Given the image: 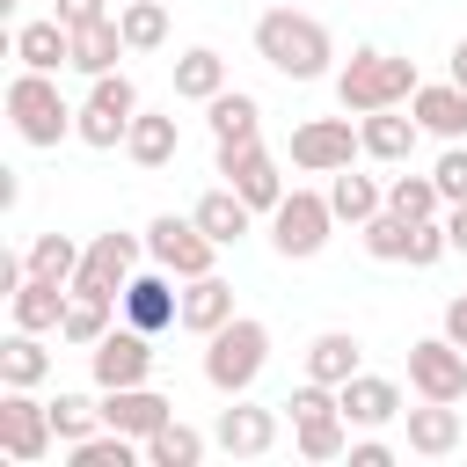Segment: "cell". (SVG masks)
<instances>
[{
	"label": "cell",
	"mask_w": 467,
	"mask_h": 467,
	"mask_svg": "<svg viewBox=\"0 0 467 467\" xmlns=\"http://www.w3.org/2000/svg\"><path fill=\"white\" fill-rule=\"evenodd\" d=\"M255 58L270 73H285V80H321L328 58H336V44H328V29L314 15H299V7L277 0L270 15H255Z\"/></svg>",
	"instance_id": "6da1fadb"
},
{
	"label": "cell",
	"mask_w": 467,
	"mask_h": 467,
	"mask_svg": "<svg viewBox=\"0 0 467 467\" xmlns=\"http://www.w3.org/2000/svg\"><path fill=\"white\" fill-rule=\"evenodd\" d=\"M423 80H416V58H401V51H379V44H365V51H350V66L336 73V102L343 109H401L409 95H416Z\"/></svg>",
	"instance_id": "7a4b0ae2"
},
{
	"label": "cell",
	"mask_w": 467,
	"mask_h": 467,
	"mask_svg": "<svg viewBox=\"0 0 467 467\" xmlns=\"http://www.w3.org/2000/svg\"><path fill=\"white\" fill-rule=\"evenodd\" d=\"M263 365H270V328H263L255 314H234L226 328L204 336V379H212L226 401L248 394V387L263 379Z\"/></svg>",
	"instance_id": "3957f363"
},
{
	"label": "cell",
	"mask_w": 467,
	"mask_h": 467,
	"mask_svg": "<svg viewBox=\"0 0 467 467\" xmlns=\"http://www.w3.org/2000/svg\"><path fill=\"white\" fill-rule=\"evenodd\" d=\"M7 117H15V139H22V146H58L80 109H66V95H58L51 73L22 66V73L7 80Z\"/></svg>",
	"instance_id": "277c9868"
},
{
	"label": "cell",
	"mask_w": 467,
	"mask_h": 467,
	"mask_svg": "<svg viewBox=\"0 0 467 467\" xmlns=\"http://www.w3.org/2000/svg\"><path fill=\"white\" fill-rule=\"evenodd\" d=\"M131 117H139V88H131L124 73H102V80L88 88L80 117H73V139H80V146H95V153H109V146H124V139H131Z\"/></svg>",
	"instance_id": "5b68a950"
},
{
	"label": "cell",
	"mask_w": 467,
	"mask_h": 467,
	"mask_svg": "<svg viewBox=\"0 0 467 467\" xmlns=\"http://www.w3.org/2000/svg\"><path fill=\"white\" fill-rule=\"evenodd\" d=\"M328 226H336L328 190H285V197H277V212H270V241H277V255H285V263L321 255V248H328Z\"/></svg>",
	"instance_id": "8992f818"
},
{
	"label": "cell",
	"mask_w": 467,
	"mask_h": 467,
	"mask_svg": "<svg viewBox=\"0 0 467 467\" xmlns=\"http://www.w3.org/2000/svg\"><path fill=\"white\" fill-rule=\"evenodd\" d=\"M358 153H365V139H358L350 109H343V117H306V124H292V168H306V175H336V168H350Z\"/></svg>",
	"instance_id": "52a82bcc"
},
{
	"label": "cell",
	"mask_w": 467,
	"mask_h": 467,
	"mask_svg": "<svg viewBox=\"0 0 467 467\" xmlns=\"http://www.w3.org/2000/svg\"><path fill=\"white\" fill-rule=\"evenodd\" d=\"M146 255H153L168 277H204V270H212V255H219V241H212L197 219H175V212H161V219L146 226Z\"/></svg>",
	"instance_id": "ba28073f"
},
{
	"label": "cell",
	"mask_w": 467,
	"mask_h": 467,
	"mask_svg": "<svg viewBox=\"0 0 467 467\" xmlns=\"http://www.w3.org/2000/svg\"><path fill=\"white\" fill-rule=\"evenodd\" d=\"M51 401H36L29 387H7L0 394V452L7 460H22V467H36L44 452H51Z\"/></svg>",
	"instance_id": "9c48e42d"
},
{
	"label": "cell",
	"mask_w": 467,
	"mask_h": 467,
	"mask_svg": "<svg viewBox=\"0 0 467 467\" xmlns=\"http://www.w3.org/2000/svg\"><path fill=\"white\" fill-rule=\"evenodd\" d=\"M409 387L423 401H467V350L452 336H423L409 343Z\"/></svg>",
	"instance_id": "30bf717a"
},
{
	"label": "cell",
	"mask_w": 467,
	"mask_h": 467,
	"mask_svg": "<svg viewBox=\"0 0 467 467\" xmlns=\"http://www.w3.org/2000/svg\"><path fill=\"white\" fill-rule=\"evenodd\" d=\"M139 234H95L80 248V270H73V292H95V299H117L131 285V263H139Z\"/></svg>",
	"instance_id": "8fae6325"
},
{
	"label": "cell",
	"mask_w": 467,
	"mask_h": 467,
	"mask_svg": "<svg viewBox=\"0 0 467 467\" xmlns=\"http://www.w3.org/2000/svg\"><path fill=\"white\" fill-rule=\"evenodd\" d=\"M117 306H124V321L146 328V336L182 328V292H175V277H168L161 263H153V270H131V285L117 292Z\"/></svg>",
	"instance_id": "7c38bea8"
},
{
	"label": "cell",
	"mask_w": 467,
	"mask_h": 467,
	"mask_svg": "<svg viewBox=\"0 0 467 467\" xmlns=\"http://www.w3.org/2000/svg\"><path fill=\"white\" fill-rule=\"evenodd\" d=\"M219 175H226L255 212H277V197H285V175H277V161H270L263 139H234V146H219Z\"/></svg>",
	"instance_id": "4fadbf2b"
},
{
	"label": "cell",
	"mask_w": 467,
	"mask_h": 467,
	"mask_svg": "<svg viewBox=\"0 0 467 467\" xmlns=\"http://www.w3.org/2000/svg\"><path fill=\"white\" fill-rule=\"evenodd\" d=\"M88 372H95V387H139L146 372H153V336L146 328H109L95 350H88Z\"/></svg>",
	"instance_id": "5bb4252c"
},
{
	"label": "cell",
	"mask_w": 467,
	"mask_h": 467,
	"mask_svg": "<svg viewBox=\"0 0 467 467\" xmlns=\"http://www.w3.org/2000/svg\"><path fill=\"white\" fill-rule=\"evenodd\" d=\"M168 416H175V401H168V394H153L146 379H139V387H102V423H109V431H124V438H139V445H146Z\"/></svg>",
	"instance_id": "9a60e30c"
},
{
	"label": "cell",
	"mask_w": 467,
	"mask_h": 467,
	"mask_svg": "<svg viewBox=\"0 0 467 467\" xmlns=\"http://www.w3.org/2000/svg\"><path fill=\"white\" fill-rule=\"evenodd\" d=\"M212 445L234 452V460H263L277 445V409H255V401L234 394V409H219V423H212Z\"/></svg>",
	"instance_id": "2e32d148"
},
{
	"label": "cell",
	"mask_w": 467,
	"mask_h": 467,
	"mask_svg": "<svg viewBox=\"0 0 467 467\" xmlns=\"http://www.w3.org/2000/svg\"><path fill=\"white\" fill-rule=\"evenodd\" d=\"M190 219H197L219 248H241V241H248V226H255V204H248L234 182H219V190H204V197L190 204Z\"/></svg>",
	"instance_id": "e0dca14e"
},
{
	"label": "cell",
	"mask_w": 467,
	"mask_h": 467,
	"mask_svg": "<svg viewBox=\"0 0 467 467\" xmlns=\"http://www.w3.org/2000/svg\"><path fill=\"white\" fill-rule=\"evenodd\" d=\"M409 117L431 131V139H467V88L460 80H431L409 95Z\"/></svg>",
	"instance_id": "ac0fdd59"
},
{
	"label": "cell",
	"mask_w": 467,
	"mask_h": 467,
	"mask_svg": "<svg viewBox=\"0 0 467 467\" xmlns=\"http://www.w3.org/2000/svg\"><path fill=\"white\" fill-rule=\"evenodd\" d=\"M226 321H234V285H226L219 270L182 277V328H190V336H212V328H226Z\"/></svg>",
	"instance_id": "d6986e66"
},
{
	"label": "cell",
	"mask_w": 467,
	"mask_h": 467,
	"mask_svg": "<svg viewBox=\"0 0 467 467\" xmlns=\"http://www.w3.org/2000/svg\"><path fill=\"white\" fill-rule=\"evenodd\" d=\"M336 394H343V416H350L358 431H379V423H394V416H401V387H394V379H379V372H358V379H343Z\"/></svg>",
	"instance_id": "ffe728a7"
},
{
	"label": "cell",
	"mask_w": 467,
	"mask_h": 467,
	"mask_svg": "<svg viewBox=\"0 0 467 467\" xmlns=\"http://www.w3.org/2000/svg\"><path fill=\"white\" fill-rule=\"evenodd\" d=\"M401 423H409V452H423V460H445L452 445H460V401H423V409H401Z\"/></svg>",
	"instance_id": "44dd1931"
},
{
	"label": "cell",
	"mask_w": 467,
	"mask_h": 467,
	"mask_svg": "<svg viewBox=\"0 0 467 467\" xmlns=\"http://www.w3.org/2000/svg\"><path fill=\"white\" fill-rule=\"evenodd\" d=\"M365 343L350 336V328H321L314 343H306V379H321V387H343V379H358L365 365Z\"/></svg>",
	"instance_id": "7402d4cb"
},
{
	"label": "cell",
	"mask_w": 467,
	"mask_h": 467,
	"mask_svg": "<svg viewBox=\"0 0 467 467\" xmlns=\"http://www.w3.org/2000/svg\"><path fill=\"white\" fill-rule=\"evenodd\" d=\"M15 58H22V66H36V73H58V66H73V29H66L58 15L22 22V29H15Z\"/></svg>",
	"instance_id": "603a6c76"
},
{
	"label": "cell",
	"mask_w": 467,
	"mask_h": 467,
	"mask_svg": "<svg viewBox=\"0 0 467 467\" xmlns=\"http://www.w3.org/2000/svg\"><path fill=\"white\" fill-rule=\"evenodd\" d=\"M124 51H131V44H124V22H117V15H102V22L73 29V73H88V80L117 73V58H124Z\"/></svg>",
	"instance_id": "cb8c5ba5"
},
{
	"label": "cell",
	"mask_w": 467,
	"mask_h": 467,
	"mask_svg": "<svg viewBox=\"0 0 467 467\" xmlns=\"http://www.w3.org/2000/svg\"><path fill=\"white\" fill-rule=\"evenodd\" d=\"M358 139H365L372 161H394V168H401V161L416 153L423 124H416V117H394V109H365V117H358Z\"/></svg>",
	"instance_id": "d4e9b609"
},
{
	"label": "cell",
	"mask_w": 467,
	"mask_h": 467,
	"mask_svg": "<svg viewBox=\"0 0 467 467\" xmlns=\"http://www.w3.org/2000/svg\"><path fill=\"white\" fill-rule=\"evenodd\" d=\"M204 124H212V139H219V146L255 139V131H263V102H255L248 88H219V95L204 102Z\"/></svg>",
	"instance_id": "484cf974"
},
{
	"label": "cell",
	"mask_w": 467,
	"mask_h": 467,
	"mask_svg": "<svg viewBox=\"0 0 467 467\" xmlns=\"http://www.w3.org/2000/svg\"><path fill=\"white\" fill-rule=\"evenodd\" d=\"M66 299H73V285H58V277H29L7 306H15V328H36V336H44V328L66 321Z\"/></svg>",
	"instance_id": "4316f807"
},
{
	"label": "cell",
	"mask_w": 467,
	"mask_h": 467,
	"mask_svg": "<svg viewBox=\"0 0 467 467\" xmlns=\"http://www.w3.org/2000/svg\"><path fill=\"white\" fill-rule=\"evenodd\" d=\"M124 153H131L139 168H168V161L182 153V131H175V117H153V109H139V117H131V139H124Z\"/></svg>",
	"instance_id": "83f0119b"
},
{
	"label": "cell",
	"mask_w": 467,
	"mask_h": 467,
	"mask_svg": "<svg viewBox=\"0 0 467 467\" xmlns=\"http://www.w3.org/2000/svg\"><path fill=\"white\" fill-rule=\"evenodd\" d=\"M328 212H336L343 226H365L372 212H387V190H379L372 175H350V168H336V175H328Z\"/></svg>",
	"instance_id": "f1b7e54d"
},
{
	"label": "cell",
	"mask_w": 467,
	"mask_h": 467,
	"mask_svg": "<svg viewBox=\"0 0 467 467\" xmlns=\"http://www.w3.org/2000/svg\"><path fill=\"white\" fill-rule=\"evenodd\" d=\"M44 372H51L44 336H36V328H15V336L0 343V387H44Z\"/></svg>",
	"instance_id": "f546056e"
},
{
	"label": "cell",
	"mask_w": 467,
	"mask_h": 467,
	"mask_svg": "<svg viewBox=\"0 0 467 467\" xmlns=\"http://www.w3.org/2000/svg\"><path fill=\"white\" fill-rule=\"evenodd\" d=\"M416 226H423V219H409V212H372L358 234H365V255H372V263H409Z\"/></svg>",
	"instance_id": "4dcf8cb0"
},
{
	"label": "cell",
	"mask_w": 467,
	"mask_h": 467,
	"mask_svg": "<svg viewBox=\"0 0 467 467\" xmlns=\"http://www.w3.org/2000/svg\"><path fill=\"white\" fill-rule=\"evenodd\" d=\"M219 88H226V58H219L212 44H197V51L175 58V95H182V102H212Z\"/></svg>",
	"instance_id": "1f68e13d"
},
{
	"label": "cell",
	"mask_w": 467,
	"mask_h": 467,
	"mask_svg": "<svg viewBox=\"0 0 467 467\" xmlns=\"http://www.w3.org/2000/svg\"><path fill=\"white\" fill-rule=\"evenodd\" d=\"M109 306H117V299L73 292V299H66V321H58V343H73V350H95V343L109 336Z\"/></svg>",
	"instance_id": "d6a6232c"
},
{
	"label": "cell",
	"mask_w": 467,
	"mask_h": 467,
	"mask_svg": "<svg viewBox=\"0 0 467 467\" xmlns=\"http://www.w3.org/2000/svg\"><path fill=\"white\" fill-rule=\"evenodd\" d=\"M204 445H212L204 431H190L182 416H168V423L146 438V467H197V460H204Z\"/></svg>",
	"instance_id": "836d02e7"
},
{
	"label": "cell",
	"mask_w": 467,
	"mask_h": 467,
	"mask_svg": "<svg viewBox=\"0 0 467 467\" xmlns=\"http://www.w3.org/2000/svg\"><path fill=\"white\" fill-rule=\"evenodd\" d=\"M292 431H299V460H343V452H350V416H343V409L299 416Z\"/></svg>",
	"instance_id": "e575fe53"
},
{
	"label": "cell",
	"mask_w": 467,
	"mask_h": 467,
	"mask_svg": "<svg viewBox=\"0 0 467 467\" xmlns=\"http://www.w3.org/2000/svg\"><path fill=\"white\" fill-rule=\"evenodd\" d=\"M117 22H124V44H131V51H161V44H168V7H161V0H124Z\"/></svg>",
	"instance_id": "d590c367"
},
{
	"label": "cell",
	"mask_w": 467,
	"mask_h": 467,
	"mask_svg": "<svg viewBox=\"0 0 467 467\" xmlns=\"http://www.w3.org/2000/svg\"><path fill=\"white\" fill-rule=\"evenodd\" d=\"M438 204H445L438 175H394V182H387V212H409V219H438Z\"/></svg>",
	"instance_id": "8d00e7d4"
},
{
	"label": "cell",
	"mask_w": 467,
	"mask_h": 467,
	"mask_svg": "<svg viewBox=\"0 0 467 467\" xmlns=\"http://www.w3.org/2000/svg\"><path fill=\"white\" fill-rule=\"evenodd\" d=\"M73 270H80V248H73L66 234H36V241H29V277H58V285H73Z\"/></svg>",
	"instance_id": "74e56055"
},
{
	"label": "cell",
	"mask_w": 467,
	"mask_h": 467,
	"mask_svg": "<svg viewBox=\"0 0 467 467\" xmlns=\"http://www.w3.org/2000/svg\"><path fill=\"white\" fill-rule=\"evenodd\" d=\"M51 431H58L66 445H80L88 431H102V401H88V394H58V401H51Z\"/></svg>",
	"instance_id": "f35d334b"
},
{
	"label": "cell",
	"mask_w": 467,
	"mask_h": 467,
	"mask_svg": "<svg viewBox=\"0 0 467 467\" xmlns=\"http://www.w3.org/2000/svg\"><path fill=\"white\" fill-rule=\"evenodd\" d=\"M431 175H438L445 204H467V146H460V139H452V146L438 153V168H431Z\"/></svg>",
	"instance_id": "ab89813d"
},
{
	"label": "cell",
	"mask_w": 467,
	"mask_h": 467,
	"mask_svg": "<svg viewBox=\"0 0 467 467\" xmlns=\"http://www.w3.org/2000/svg\"><path fill=\"white\" fill-rule=\"evenodd\" d=\"M51 15L66 22V29H88V22H102V15H117L109 0H51Z\"/></svg>",
	"instance_id": "60d3db41"
},
{
	"label": "cell",
	"mask_w": 467,
	"mask_h": 467,
	"mask_svg": "<svg viewBox=\"0 0 467 467\" xmlns=\"http://www.w3.org/2000/svg\"><path fill=\"white\" fill-rule=\"evenodd\" d=\"M350 467H394V445L387 438H358L350 445Z\"/></svg>",
	"instance_id": "b9f144b4"
},
{
	"label": "cell",
	"mask_w": 467,
	"mask_h": 467,
	"mask_svg": "<svg viewBox=\"0 0 467 467\" xmlns=\"http://www.w3.org/2000/svg\"><path fill=\"white\" fill-rule=\"evenodd\" d=\"M445 336L467 350V292H460V299H445Z\"/></svg>",
	"instance_id": "7bdbcfd3"
},
{
	"label": "cell",
	"mask_w": 467,
	"mask_h": 467,
	"mask_svg": "<svg viewBox=\"0 0 467 467\" xmlns=\"http://www.w3.org/2000/svg\"><path fill=\"white\" fill-rule=\"evenodd\" d=\"M445 241H452V255H467V204L445 212Z\"/></svg>",
	"instance_id": "ee69618b"
},
{
	"label": "cell",
	"mask_w": 467,
	"mask_h": 467,
	"mask_svg": "<svg viewBox=\"0 0 467 467\" xmlns=\"http://www.w3.org/2000/svg\"><path fill=\"white\" fill-rule=\"evenodd\" d=\"M452 80H460V88H467V36H460V44H452Z\"/></svg>",
	"instance_id": "f6af8a7d"
},
{
	"label": "cell",
	"mask_w": 467,
	"mask_h": 467,
	"mask_svg": "<svg viewBox=\"0 0 467 467\" xmlns=\"http://www.w3.org/2000/svg\"><path fill=\"white\" fill-rule=\"evenodd\" d=\"M285 7H299V0H285Z\"/></svg>",
	"instance_id": "bcb514c9"
},
{
	"label": "cell",
	"mask_w": 467,
	"mask_h": 467,
	"mask_svg": "<svg viewBox=\"0 0 467 467\" xmlns=\"http://www.w3.org/2000/svg\"><path fill=\"white\" fill-rule=\"evenodd\" d=\"M109 7H124V0H109Z\"/></svg>",
	"instance_id": "7dc6e473"
}]
</instances>
